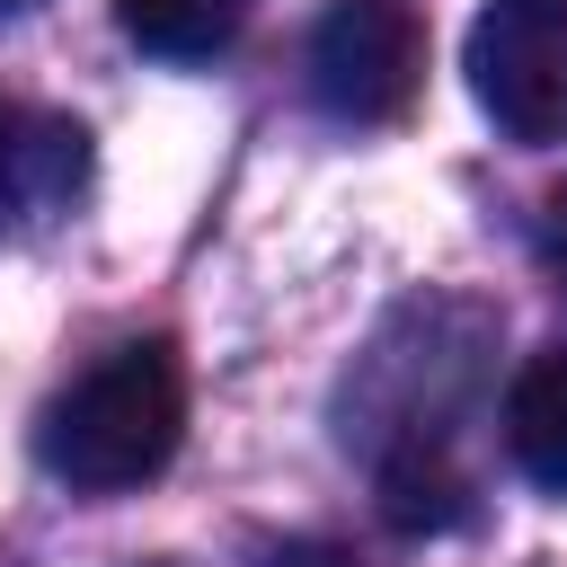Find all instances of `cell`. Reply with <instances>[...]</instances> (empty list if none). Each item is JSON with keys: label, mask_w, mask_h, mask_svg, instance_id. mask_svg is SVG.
<instances>
[{"label": "cell", "mask_w": 567, "mask_h": 567, "mask_svg": "<svg viewBox=\"0 0 567 567\" xmlns=\"http://www.w3.org/2000/svg\"><path fill=\"white\" fill-rule=\"evenodd\" d=\"M487 346H496V310L452 301V292L408 301L372 337V354L354 363V381H346V443H363L372 470L408 461V452H452L461 408L478 399Z\"/></svg>", "instance_id": "1"}, {"label": "cell", "mask_w": 567, "mask_h": 567, "mask_svg": "<svg viewBox=\"0 0 567 567\" xmlns=\"http://www.w3.org/2000/svg\"><path fill=\"white\" fill-rule=\"evenodd\" d=\"M186 443V363L168 337H133L97 354L44 416H35V461L80 487V496H124L159 478Z\"/></svg>", "instance_id": "2"}, {"label": "cell", "mask_w": 567, "mask_h": 567, "mask_svg": "<svg viewBox=\"0 0 567 567\" xmlns=\"http://www.w3.org/2000/svg\"><path fill=\"white\" fill-rule=\"evenodd\" d=\"M461 71L505 142L523 151L567 142V0H487L470 18Z\"/></svg>", "instance_id": "3"}, {"label": "cell", "mask_w": 567, "mask_h": 567, "mask_svg": "<svg viewBox=\"0 0 567 567\" xmlns=\"http://www.w3.org/2000/svg\"><path fill=\"white\" fill-rule=\"evenodd\" d=\"M425 89V18L408 0H328L310 27V97L337 124H399Z\"/></svg>", "instance_id": "4"}, {"label": "cell", "mask_w": 567, "mask_h": 567, "mask_svg": "<svg viewBox=\"0 0 567 567\" xmlns=\"http://www.w3.org/2000/svg\"><path fill=\"white\" fill-rule=\"evenodd\" d=\"M89 177V133L71 115H27L0 97V221L9 213H53Z\"/></svg>", "instance_id": "5"}, {"label": "cell", "mask_w": 567, "mask_h": 567, "mask_svg": "<svg viewBox=\"0 0 567 567\" xmlns=\"http://www.w3.org/2000/svg\"><path fill=\"white\" fill-rule=\"evenodd\" d=\"M505 461L540 496H567V346H540L505 381Z\"/></svg>", "instance_id": "6"}, {"label": "cell", "mask_w": 567, "mask_h": 567, "mask_svg": "<svg viewBox=\"0 0 567 567\" xmlns=\"http://www.w3.org/2000/svg\"><path fill=\"white\" fill-rule=\"evenodd\" d=\"M248 0H115V27L142 44V53H168V62H204L239 35Z\"/></svg>", "instance_id": "7"}, {"label": "cell", "mask_w": 567, "mask_h": 567, "mask_svg": "<svg viewBox=\"0 0 567 567\" xmlns=\"http://www.w3.org/2000/svg\"><path fill=\"white\" fill-rule=\"evenodd\" d=\"M540 257H549V275L567 292V186H549V204H540Z\"/></svg>", "instance_id": "8"}, {"label": "cell", "mask_w": 567, "mask_h": 567, "mask_svg": "<svg viewBox=\"0 0 567 567\" xmlns=\"http://www.w3.org/2000/svg\"><path fill=\"white\" fill-rule=\"evenodd\" d=\"M257 567H346V549H328V540H292V549L257 558Z\"/></svg>", "instance_id": "9"}, {"label": "cell", "mask_w": 567, "mask_h": 567, "mask_svg": "<svg viewBox=\"0 0 567 567\" xmlns=\"http://www.w3.org/2000/svg\"><path fill=\"white\" fill-rule=\"evenodd\" d=\"M18 9H35V0H0V18H18Z\"/></svg>", "instance_id": "10"}]
</instances>
